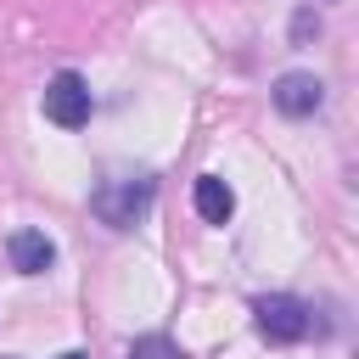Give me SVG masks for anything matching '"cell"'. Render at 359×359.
Instances as JSON below:
<instances>
[{"label": "cell", "instance_id": "7", "mask_svg": "<svg viewBox=\"0 0 359 359\" xmlns=\"http://www.w3.org/2000/svg\"><path fill=\"white\" fill-rule=\"evenodd\" d=\"M129 359H180V353H174L168 337H140V342L129 348Z\"/></svg>", "mask_w": 359, "mask_h": 359}, {"label": "cell", "instance_id": "4", "mask_svg": "<svg viewBox=\"0 0 359 359\" xmlns=\"http://www.w3.org/2000/svg\"><path fill=\"white\" fill-rule=\"evenodd\" d=\"M6 258H11L17 275H45L56 264V241L45 230H11L6 236Z\"/></svg>", "mask_w": 359, "mask_h": 359}, {"label": "cell", "instance_id": "8", "mask_svg": "<svg viewBox=\"0 0 359 359\" xmlns=\"http://www.w3.org/2000/svg\"><path fill=\"white\" fill-rule=\"evenodd\" d=\"M309 34H320V17H314V11H297V22H292V39L303 45Z\"/></svg>", "mask_w": 359, "mask_h": 359}, {"label": "cell", "instance_id": "2", "mask_svg": "<svg viewBox=\"0 0 359 359\" xmlns=\"http://www.w3.org/2000/svg\"><path fill=\"white\" fill-rule=\"evenodd\" d=\"M252 314H258V331H264L269 342H303V337L314 331V309H309L303 297H292V292H269V297H258Z\"/></svg>", "mask_w": 359, "mask_h": 359}, {"label": "cell", "instance_id": "3", "mask_svg": "<svg viewBox=\"0 0 359 359\" xmlns=\"http://www.w3.org/2000/svg\"><path fill=\"white\" fill-rule=\"evenodd\" d=\"M90 112H95L90 84H84L73 67H62V73L45 84V118H50V123H62V129H84V123H90Z\"/></svg>", "mask_w": 359, "mask_h": 359}, {"label": "cell", "instance_id": "9", "mask_svg": "<svg viewBox=\"0 0 359 359\" xmlns=\"http://www.w3.org/2000/svg\"><path fill=\"white\" fill-rule=\"evenodd\" d=\"M56 359H84V353H56Z\"/></svg>", "mask_w": 359, "mask_h": 359}, {"label": "cell", "instance_id": "1", "mask_svg": "<svg viewBox=\"0 0 359 359\" xmlns=\"http://www.w3.org/2000/svg\"><path fill=\"white\" fill-rule=\"evenodd\" d=\"M157 196V180L151 174H118V180H101L95 196H90V213L107 224V230H129L135 219H146Z\"/></svg>", "mask_w": 359, "mask_h": 359}, {"label": "cell", "instance_id": "5", "mask_svg": "<svg viewBox=\"0 0 359 359\" xmlns=\"http://www.w3.org/2000/svg\"><path fill=\"white\" fill-rule=\"evenodd\" d=\"M320 101H325V84L314 73H280L275 79V107L286 118H309V112H320Z\"/></svg>", "mask_w": 359, "mask_h": 359}, {"label": "cell", "instance_id": "6", "mask_svg": "<svg viewBox=\"0 0 359 359\" xmlns=\"http://www.w3.org/2000/svg\"><path fill=\"white\" fill-rule=\"evenodd\" d=\"M191 202H196V213H202L208 224H224V219L236 213V191H230L219 174H202V180L191 185Z\"/></svg>", "mask_w": 359, "mask_h": 359}]
</instances>
